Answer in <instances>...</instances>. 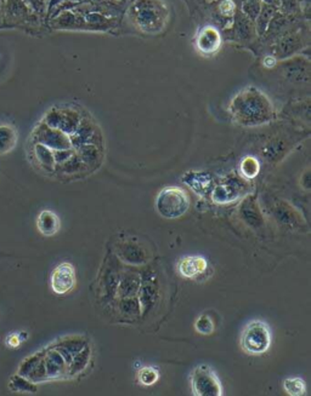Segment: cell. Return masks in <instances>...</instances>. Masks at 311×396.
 I'll return each mask as SVG.
<instances>
[{"label":"cell","mask_w":311,"mask_h":396,"mask_svg":"<svg viewBox=\"0 0 311 396\" xmlns=\"http://www.w3.org/2000/svg\"><path fill=\"white\" fill-rule=\"evenodd\" d=\"M230 109L234 121L244 126L265 124L274 118L270 101L253 88L239 93L231 103Z\"/></svg>","instance_id":"6da1fadb"},{"label":"cell","mask_w":311,"mask_h":396,"mask_svg":"<svg viewBox=\"0 0 311 396\" xmlns=\"http://www.w3.org/2000/svg\"><path fill=\"white\" fill-rule=\"evenodd\" d=\"M189 207V196L179 187L164 188L156 198V210L163 219H180L187 212Z\"/></svg>","instance_id":"7a4b0ae2"},{"label":"cell","mask_w":311,"mask_h":396,"mask_svg":"<svg viewBox=\"0 0 311 396\" xmlns=\"http://www.w3.org/2000/svg\"><path fill=\"white\" fill-rule=\"evenodd\" d=\"M271 329L265 321L252 320L241 336V348L249 355H262L271 347Z\"/></svg>","instance_id":"3957f363"},{"label":"cell","mask_w":311,"mask_h":396,"mask_svg":"<svg viewBox=\"0 0 311 396\" xmlns=\"http://www.w3.org/2000/svg\"><path fill=\"white\" fill-rule=\"evenodd\" d=\"M192 394L196 396H221L223 385L211 366L199 365L191 376Z\"/></svg>","instance_id":"277c9868"},{"label":"cell","mask_w":311,"mask_h":396,"mask_svg":"<svg viewBox=\"0 0 311 396\" xmlns=\"http://www.w3.org/2000/svg\"><path fill=\"white\" fill-rule=\"evenodd\" d=\"M51 289L56 294H65L71 292L77 284L76 269L70 262H63L55 268L51 274Z\"/></svg>","instance_id":"5b68a950"},{"label":"cell","mask_w":311,"mask_h":396,"mask_svg":"<svg viewBox=\"0 0 311 396\" xmlns=\"http://www.w3.org/2000/svg\"><path fill=\"white\" fill-rule=\"evenodd\" d=\"M221 45V36L214 27H204L199 32L196 46L202 55H213L217 53Z\"/></svg>","instance_id":"8992f818"},{"label":"cell","mask_w":311,"mask_h":396,"mask_svg":"<svg viewBox=\"0 0 311 396\" xmlns=\"http://www.w3.org/2000/svg\"><path fill=\"white\" fill-rule=\"evenodd\" d=\"M207 259L202 256H186L178 263V272L183 278L194 279L207 271Z\"/></svg>","instance_id":"52a82bcc"},{"label":"cell","mask_w":311,"mask_h":396,"mask_svg":"<svg viewBox=\"0 0 311 396\" xmlns=\"http://www.w3.org/2000/svg\"><path fill=\"white\" fill-rule=\"evenodd\" d=\"M37 227L43 235H55L56 233H59L60 227H61L59 216L53 211L44 210L37 219Z\"/></svg>","instance_id":"ba28073f"},{"label":"cell","mask_w":311,"mask_h":396,"mask_svg":"<svg viewBox=\"0 0 311 396\" xmlns=\"http://www.w3.org/2000/svg\"><path fill=\"white\" fill-rule=\"evenodd\" d=\"M39 141L46 147L58 148V149H63L70 146L67 137L62 132L50 129V128L41 129L39 132Z\"/></svg>","instance_id":"9c48e42d"},{"label":"cell","mask_w":311,"mask_h":396,"mask_svg":"<svg viewBox=\"0 0 311 396\" xmlns=\"http://www.w3.org/2000/svg\"><path fill=\"white\" fill-rule=\"evenodd\" d=\"M18 131L11 125H0V156L8 154L16 147Z\"/></svg>","instance_id":"30bf717a"},{"label":"cell","mask_w":311,"mask_h":396,"mask_svg":"<svg viewBox=\"0 0 311 396\" xmlns=\"http://www.w3.org/2000/svg\"><path fill=\"white\" fill-rule=\"evenodd\" d=\"M239 196V188L232 186L231 183L220 184L213 191L212 199L218 204H227L231 201L237 200Z\"/></svg>","instance_id":"8fae6325"},{"label":"cell","mask_w":311,"mask_h":396,"mask_svg":"<svg viewBox=\"0 0 311 396\" xmlns=\"http://www.w3.org/2000/svg\"><path fill=\"white\" fill-rule=\"evenodd\" d=\"M284 389L289 396H302L307 392V384L299 377H289L284 381Z\"/></svg>","instance_id":"7c38bea8"},{"label":"cell","mask_w":311,"mask_h":396,"mask_svg":"<svg viewBox=\"0 0 311 396\" xmlns=\"http://www.w3.org/2000/svg\"><path fill=\"white\" fill-rule=\"evenodd\" d=\"M158 379H159V372H158V369L156 367L146 366V367H141L138 371V381L144 387L154 385V384L158 382Z\"/></svg>","instance_id":"4fadbf2b"},{"label":"cell","mask_w":311,"mask_h":396,"mask_svg":"<svg viewBox=\"0 0 311 396\" xmlns=\"http://www.w3.org/2000/svg\"><path fill=\"white\" fill-rule=\"evenodd\" d=\"M259 171H260V164L253 156L244 158L242 163H241V172L244 175V177L252 179V178L256 177L259 174Z\"/></svg>","instance_id":"5bb4252c"},{"label":"cell","mask_w":311,"mask_h":396,"mask_svg":"<svg viewBox=\"0 0 311 396\" xmlns=\"http://www.w3.org/2000/svg\"><path fill=\"white\" fill-rule=\"evenodd\" d=\"M194 329L199 334L208 336V334H212L216 331V324H214L211 316L207 315V314H202L197 318V320L194 321Z\"/></svg>","instance_id":"9a60e30c"},{"label":"cell","mask_w":311,"mask_h":396,"mask_svg":"<svg viewBox=\"0 0 311 396\" xmlns=\"http://www.w3.org/2000/svg\"><path fill=\"white\" fill-rule=\"evenodd\" d=\"M206 177H207L206 175L194 174L191 176L192 179L186 178V182L189 183L190 187L192 188L194 191H201V188H204V191H206L209 186V182H211L209 178L206 181Z\"/></svg>","instance_id":"2e32d148"},{"label":"cell","mask_w":311,"mask_h":396,"mask_svg":"<svg viewBox=\"0 0 311 396\" xmlns=\"http://www.w3.org/2000/svg\"><path fill=\"white\" fill-rule=\"evenodd\" d=\"M37 158L38 161H41V164L46 165V166H53V163H54V156H51L49 149L41 146V144H38L36 148Z\"/></svg>","instance_id":"e0dca14e"},{"label":"cell","mask_w":311,"mask_h":396,"mask_svg":"<svg viewBox=\"0 0 311 396\" xmlns=\"http://www.w3.org/2000/svg\"><path fill=\"white\" fill-rule=\"evenodd\" d=\"M21 341H22V339H20L18 334H11L9 339H8V344H9L11 348H16L20 346Z\"/></svg>","instance_id":"ac0fdd59"}]
</instances>
